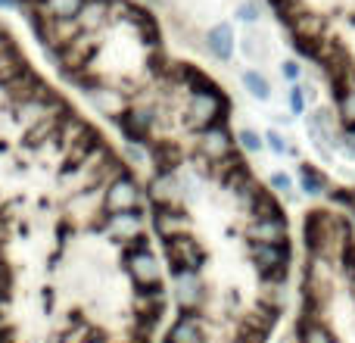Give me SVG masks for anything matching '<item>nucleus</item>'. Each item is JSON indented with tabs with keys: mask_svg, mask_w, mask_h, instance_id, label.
<instances>
[{
	"mask_svg": "<svg viewBox=\"0 0 355 343\" xmlns=\"http://www.w3.org/2000/svg\"><path fill=\"white\" fill-rule=\"evenodd\" d=\"M296 343H355V221L337 206L302 219Z\"/></svg>",
	"mask_w": 355,
	"mask_h": 343,
	"instance_id": "1",
	"label": "nucleus"
},
{
	"mask_svg": "<svg viewBox=\"0 0 355 343\" xmlns=\"http://www.w3.org/2000/svg\"><path fill=\"white\" fill-rule=\"evenodd\" d=\"M66 110H69L66 100H62L53 87L44 85L35 97H28V100H22V103L12 106V116H16V122L22 125L25 131H31L35 125L47 122V119H53V116H62Z\"/></svg>",
	"mask_w": 355,
	"mask_h": 343,
	"instance_id": "2",
	"label": "nucleus"
},
{
	"mask_svg": "<svg viewBox=\"0 0 355 343\" xmlns=\"http://www.w3.org/2000/svg\"><path fill=\"white\" fill-rule=\"evenodd\" d=\"M206 41H209V50H212L215 60L227 62L234 56V31H231V25H227V22L212 25V28H209V35H206Z\"/></svg>",
	"mask_w": 355,
	"mask_h": 343,
	"instance_id": "3",
	"label": "nucleus"
},
{
	"mask_svg": "<svg viewBox=\"0 0 355 343\" xmlns=\"http://www.w3.org/2000/svg\"><path fill=\"white\" fill-rule=\"evenodd\" d=\"M85 6V0H37V16L50 19H75Z\"/></svg>",
	"mask_w": 355,
	"mask_h": 343,
	"instance_id": "4",
	"label": "nucleus"
},
{
	"mask_svg": "<svg viewBox=\"0 0 355 343\" xmlns=\"http://www.w3.org/2000/svg\"><path fill=\"white\" fill-rule=\"evenodd\" d=\"M300 187L306 194H324L327 190V175L312 162H302L300 166Z\"/></svg>",
	"mask_w": 355,
	"mask_h": 343,
	"instance_id": "5",
	"label": "nucleus"
},
{
	"mask_svg": "<svg viewBox=\"0 0 355 343\" xmlns=\"http://www.w3.org/2000/svg\"><path fill=\"white\" fill-rule=\"evenodd\" d=\"M25 69H28V62L19 56V50L12 47V50H6V53H0V87L3 85H10L16 75H22Z\"/></svg>",
	"mask_w": 355,
	"mask_h": 343,
	"instance_id": "6",
	"label": "nucleus"
},
{
	"mask_svg": "<svg viewBox=\"0 0 355 343\" xmlns=\"http://www.w3.org/2000/svg\"><path fill=\"white\" fill-rule=\"evenodd\" d=\"M243 85H246V91H250L252 97H259V100H268V97H271V85H268V78H265V75H259L256 69L243 72Z\"/></svg>",
	"mask_w": 355,
	"mask_h": 343,
	"instance_id": "7",
	"label": "nucleus"
},
{
	"mask_svg": "<svg viewBox=\"0 0 355 343\" xmlns=\"http://www.w3.org/2000/svg\"><path fill=\"white\" fill-rule=\"evenodd\" d=\"M240 144H243L246 150H262V137L256 135V131H240Z\"/></svg>",
	"mask_w": 355,
	"mask_h": 343,
	"instance_id": "8",
	"label": "nucleus"
},
{
	"mask_svg": "<svg viewBox=\"0 0 355 343\" xmlns=\"http://www.w3.org/2000/svg\"><path fill=\"white\" fill-rule=\"evenodd\" d=\"M237 19H243V22H256V19H259V6L256 3H240L237 6Z\"/></svg>",
	"mask_w": 355,
	"mask_h": 343,
	"instance_id": "9",
	"label": "nucleus"
},
{
	"mask_svg": "<svg viewBox=\"0 0 355 343\" xmlns=\"http://www.w3.org/2000/svg\"><path fill=\"white\" fill-rule=\"evenodd\" d=\"M290 110H293V112H306V103H302V87L300 85L290 87Z\"/></svg>",
	"mask_w": 355,
	"mask_h": 343,
	"instance_id": "10",
	"label": "nucleus"
},
{
	"mask_svg": "<svg viewBox=\"0 0 355 343\" xmlns=\"http://www.w3.org/2000/svg\"><path fill=\"white\" fill-rule=\"evenodd\" d=\"M290 187H293L290 175H284V172H275V175H271V190H290Z\"/></svg>",
	"mask_w": 355,
	"mask_h": 343,
	"instance_id": "11",
	"label": "nucleus"
},
{
	"mask_svg": "<svg viewBox=\"0 0 355 343\" xmlns=\"http://www.w3.org/2000/svg\"><path fill=\"white\" fill-rule=\"evenodd\" d=\"M281 72H284V78H290V81H300V62H293V60H287L281 66Z\"/></svg>",
	"mask_w": 355,
	"mask_h": 343,
	"instance_id": "12",
	"label": "nucleus"
},
{
	"mask_svg": "<svg viewBox=\"0 0 355 343\" xmlns=\"http://www.w3.org/2000/svg\"><path fill=\"white\" fill-rule=\"evenodd\" d=\"M268 141H271V150H275V153H287V144L281 141V135H277V131H268Z\"/></svg>",
	"mask_w": 355,
	"mask_h": 343,
	"instance_id": "13",
	"label": "nucleus"
}]
</instances>
